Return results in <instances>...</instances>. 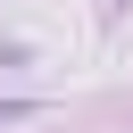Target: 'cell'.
Instances as JSON below:
<instances>
[{
	"instance_id": "1",
	"label": "cell",
	"mask_w": 133,
	"mask_h": 133,
	"mask_svg": "<svg viewBox=\"0 0 133 133\" xmlns=\"http://www.w3.org/2000/svg\"><path fill=\"white\" fill-rule=\"evenodd\" d=\"M8 116H25V100H0V125H8Z\"/></svg>"
}]
</instances>
